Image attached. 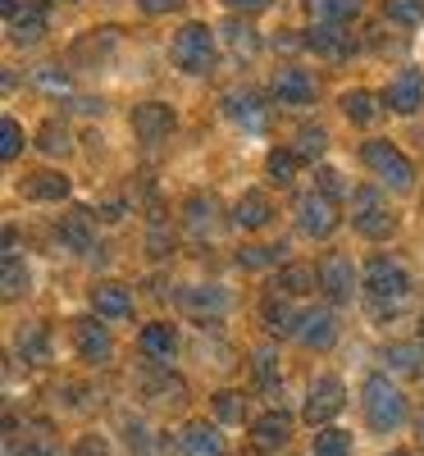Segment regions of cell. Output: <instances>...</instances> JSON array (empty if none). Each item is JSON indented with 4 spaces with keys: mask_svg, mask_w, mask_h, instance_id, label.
<instances>
[{
    "mask_svg": "<svg viewBox=\"0 0 424 456\" xmlns=\"http://www.w3.org/2000/svg\"><path fill=\"white\" fill-rule=\"evenodd\" d=\"M297 160H301L297 151H269V156H265V174H269V178H274V183L283 187V183H292V174H297Z\"/></svg>",
    "mask_w": 424,
    "mask_h": 456,
    "instance_id": "1f68e13d",
    "label": "cell"
},
{
    "mask_svg": "<svg viewBox=\"0 0 424 456\" xmlns=\"http://www.w3.org/2000/svg\"><path fill=\"white\" fill-rule=\"evenodd\" d=\"M388 365L397 374H415L420 370V347H406V342H397V347H388Z\"/></svg>",
    "mask_w": 424,
    "mask_h": 456,
    "instance_id": "ab89813d",
    "label": "cell"
},
{
    "mask_svg": "<svg viewBox=\"0 0 424 456\" xmlns=\"http://www.w3.org/2000/svg\"><path fill=\"white\" fill-rule=\"evenodd\" d=\"M393 456H411V452H393Z\"/></svg>",
    "mask_w": 424,
    "mask_h": 456,
    "instance_id": "db71d44e",
    "label": "cell"
},
{
    "mask_svg": "<svg viewBox=\"0 0 424 456\" xmlns=\"http://www.w3.org/2000/svg\"><path fill=\"white\" fill-rule=\"evenodd\" d=\"M92 306H96L101 324H105V320H128L133 297H128V288H119V283H101V288L92 292Z\"/></svg>",
    "mask_w": 424,
    "mask_h": 456,
    "instance_id": "44dd1931",
    "label": "cell"
},
{
    "mask_svg": "<svg viewBox=\"0 0 424 456\" xmlns=\"http://www.w3.org/2000/svg\"><path fill=\"white\" fill-rule=\"evenodd\" d=\"M256 374H260V379L274 374V352H269V347H260V352H256Z\"/></svg>",
    "mask_w": 424,
    "mask_h": 456,
    "instance_id": "c3c4849f",
    "label": "cell"
},
{
    "mask_svg": "<svg viewBox=\"0 0 424 456\" xmlns=\"http://www.w3.org/2000/svg\"><path fill=\"white\" fill-rule=\"evenodd\" d=\"M228 10H238V14H256V10H265L269 0H224Z\"/></svg>",
    "mask_w": 424,
    "mask_h": 456,
    "instance_id": "681fc988",
    "label": "cell"
},
{
    "mask_svg": "<svg viewBox=\"0 0 424 456\" xmlns=\"http://www.w3.org/2000/svg\"><path fill=\"white\" fill-rule=\"evenodd\" d=\"M142 352H146V361L151 365H165V361H174V347H178V333H174V324H165V320H156V324H146L142 329Z\"/></svg>",
    "mask_w": 424,
    "mask_h": 456,
    "instance_id": "ac0fdd59",
    "label": "cell"
},
{
    "mask_svg": "<svg viewBox=\"0 0 424 456\" xmlns=\"http://www.w3.org/2000/svg\"><path fill=\"white\" fill-rule=\"evenodd\" d=\"M224 37H228V46H233V55H238V60H251V55L260 51L256 28H251V23H242V19H228V23H224Z\"/></svg>",
    "mask_w": 424,
    "mask_h": 456,
    "instance_id": "484cf974",
    "label": "cell"
},
{
    "mask_svg": "<svg viewBox=\"0 0 424 456\" xmlns=\"http://www.w3.org/2000/svg\"><path fill=\"white\" fill-rule=\"evenodd\" d=\"M365 292L379 297V301H397L411 292V274H406V265L393 260V256H374L365 265Z\"/></svg>",
    "mask_w": 424,
    "mask_h": 456,
    "instance_id": "5b68a950",
    "label": "cell"
},
{
    "mask_svg": "<svg viewBox=\"0 0 424 456\" xmlns=\"http://www.w3.org/2000/svg\"><path fill=\"white\" fill-rule=\"evenodd\" d=\"M361 411H365L370 429L393 434V429H402V420H406V397H402V388L393 384L388 374H370L365 388H361Z\"/></svg>",
    "mask_w": 424,
    "mask_h": 456,
    "instance_id": "6da1fadb",
    "label": "cell"
},
{
    "mask_svg": "<svg viewBox=\"0 0 424 456\" xmlns=\"http://www.w3.org/2000/svg\"><path fill=\"white\" fill-rule=\"evenodd\" d=\"M342 402H347V388H342L338 374L315 379V384H311V397H306V420H311V425H329L333 415L342 411Z\"/></svg>",
    "mask_w": 424,
    "mask_h": 456,
    "instance_id": "ba28073f",
    "label": "cell"
},
{
    "mask_svg": "<svg viewBox=\"0 0 424 456\" xmlns=\"http://www.w3.org/2000/svg\"><path fill=\"white\" fill-rule=\"evenodd\" d=\"M342 114H347V119H352V124H370L374 119V114H379V101L370 96V92H342Z\"/></svg>",
    "mask_w": 424,
    "mask_h": 456,
    "instance_id": "83f0119b",
    "label": "cell"
},
{
    "mask_svg": "<svg viewBox=\"0 0 424 456\" xmlns=\"http://www.w3.org/2000/svg\"><path fill=\"white\" fill-rule=\"evenodd\" d=\"M19 352H23L32 365H42V361L51 356V352H46V329H37V324L23 329V333H19Z\"/></svg>",
    "mask_w": 424,
    "mask_h": 456,
    "instance_id": "d590c367",
    "label": "cell"
},
{
    "mask_svg": "<svg viewBox=\"0 0 424 456\" xmlns=\"http://www.w3.org/2000/svg\"><path fill=\"white\" fill-rule=\"evenodd\" d=\"M320 288H324L333 301L356 297V265L347 260V256H329V260L320 265Z\"/></svg>",
    "mask_w": 424,
    "mask_h": 456,
    "instance_id": "5bb4252c",
    "label": "cell"
},
{
    "mask_svg": "<svg viewBox=\"0 0 424 456\" xmlns=\"http://www.w3.org/2000/svg\"><path fill=\"white\" fill-rule=\"evenodd\" d=\"M42 32H46V10L23 0V5L10 14V42L14 46H32V42H42Z\"/></svg>",
    "mask_w": 424,
    "mask_h": 456,
    "instance_id": "e0dca14e",
    "label": "cell"
},
{
    "mask_svg": "<svg viewBox=\"0 0 424 456\" xmlns=\"http://www.w3.org/2000/svg\"><path fill=\"white\" fill-rule=\"evenodd\" d=\"M311 14L320 23H352L361 14V0H311Z\"/></svg>",
    "mask_w": 424,
    "mask_h": 456,
    "instance_id": "4316f807",
    "label": "cell"
},
{
    "mask_svg": "<svg viewBox=\"0 0 424 456\" xmlns=\"http://www.w3.org/2000/svg\"><path fill=\"white\" fill-rule=\"evenodd\" d=\"M279 251H283V247H247L238 260L247 265V270H260V265H274V260H279Z\"/></svg>",
    "mask_w": 424,
    "mask_h": 456,
    "instance_id": "60d3db41",
    "label": "cell"
},
{
    "mask_svg": "<svg viewBox=\"0 0 424 456\" xmlns=\"http://www.w3.org/2000/svg\"><path fill=\"white\" fill-rule=\"evenodd\" d=\"M23 197L28 201H64L69 197V178L55 174V169H42V174H32L23 183Z\"/></svg>",
    "mask_w": 424,
    "mask_h": 456,
    "instance_id": "7402d4cb",
    "label": "cell"
},
{
    "mask_svg": "<svg viewBox=\"0 0 424 456\" xmlns=\"http://www.w3.org/2000/svg\"><path fill=\"white\" fill-rule=\"evenodd\" d=\"M124 429H128V447L133 452H151V429L142 420H124Z\"/></svg>",
    "mask_w": 424,
    "mask_h": 456,
    "instance_id": "b9f144b4",
    "label": "cell"
},
{
    "mask_svg": "<svg viewBox=\"0 0 424 456\" xmlns=\"http://www.w3.org/2000/svg\"><path fill=\"white\" fill-rule=\"evenodd\" d=\"M187 224L197 228V233H206V228H215V201L210 197H187Z\"/></svg>",
    "mask_w": 424,
    "mask_h": 456,
    "instance_id": "8d00e7d4",
    "label": "cell"
},
{
    "mask_svg": "<svg viewBox=\"0 0 424 456\" xmlns=\"http://www.w3.org/2000/svg\"><path fill=\"white\" fill-rule=\"evenodd\" d=\"M73 456H110V447H105V438H101V434H83V438H78V447H73Z\"/></svg>",
    "mask_w": 424,
    "mask_h": 456,
    "instance_id": "7bdbcfd3",
    "label": "cell"
},
{
    "mask_svg": "<svg viewBox=\"0 0 424 456\" xmlns=\"http://www.w3.org/2000/svg\"><path fill=\"white\" fill-rule=\"evenodd\" d=\"M301 46L315 51L320 60H347V55H356V37L342 32V23H315V28H306Z\"/></svg>",
    "mask_w": 424,
    "mask_h": 456,
    "instance_id": "8992f818",
    "label": "cell"
},
{
    "mask_svg": "<svg viewBox=\"0 0 424 456\" xmlns=\"http://www.w3.org/2000/svg\"><path fill=\"white\" fill-rule=\"evenodd\" d=\"M297 224H301V233H306V238H329L333 228H338L333 197H324V192L301 197V201H297Z\"/></svg>",
    "mask_w": 424,
    "mask_h": 456,
    "instance_id": "9c48e42d",
    "label": "cell"
},
{
    "mask_svg": "<svg viewBox=\"0 0 424 456\" xmlns=\"http://www.w3.org/2000/svg\"><path fill=\"white\" fill-rule=\"evenodd\" d=\"M37 151H42V156H64V151H69V128L64 124H42V128H37Z\"/></svg>",
    "mask_w": 424,
    "mask_h": 456,
    "instance_id": "4dcf8cb0",
    "label": "cell"
},
{
    "mask_svg": "<svg viewBox=\"0 0 424 456\" xmlns=\"http://www.w3.org/2000/svg\"><path fill=\"white\" fill-rule=\"evenodd\" d=\"M383 105H388L393 114H415L424 105V73L420 69H402L397 78L388 83V92H383Z\"/></svg>",
    "mask_w": 424,
    "mask_h": 456,
    "instance_id": "8fae6325",
    "label": "cell"
},
{
    "mask_svg": "<svg viewBox=\"0 0 424 456\" xmlns=\"http://www.w3.org/2000/svg\"><path fill=\"white\" fill-rule=\"evenodd\" d=\"M274 96L283 105H311L315 101V78H311V69H297V64H283L274 73Z\"/></svg>",
    "mask_w": 424,
    "mask_h": 456,
    "instance_id": "7c38bea8",
    "label": "cell"
},
{
    "mask_svg": "<svg viewBox=\"0 0 424 456\" xmlns=\"http://www.w3.org/2000/svg\"><path fill=\"white\" fill-rule=\"evenodd\" d=\"M224 434L215 425H201V420H192L178 429V456H224Z\"/></svg>",
    "mask_w": 424,
    "mask_h": 456,
    "instance_id": "4fadbf2b",
    "label": "cell"
},
{
    "mask_svg": "<svg viewBox=\"0 0 424 456\" xmlns=\"http://www.w3.org/2000/svg\"><path fill=\"white\" fill-rule=\"evenodd\" d=\"M169 55H174V64L183 73H210V64H215V32L206 23H183L174 32Z\"/></svg>",
    "mask_w": 424,
    "mask_h": 456,
    "instance_id": "3957f363",
    "label": "cell"
},
{
    "mask_svg": "<svg viewBox=\"0 0 424 456\" xmlns=\"http://www.w3.org/2000/svg\"><path fill=\"white\" fill-rule=\"evenodd\" d=\"M19 5H23V0H0V10H5V19H10V14H14Z\"/></svg>",
    "mask_w": 424,
    "mask_h": 456,
    "instance_id": "f907efd6",
    "label": "cell"
},
{
    "mask_svg": "<svg viewBox=\"0 0 424 456\" xmlns=\"http://www.w3.org/2000/svg\"><path fill=\"white\" fill-rule=\"evenodd\" d=\"M19 151H23V128H19L14 119H0V156L14 160Z\"/></svg>",
    "mask_w": 424,
    "mask_h": 456,
    "instance_id": "f35d334b",
    "label": "cell"
},
{
    "mask_svg": "<svg viewBox=\"0 0 424 456\" xmlns=\"http://www.w3.org/2000/svg\"><path fill=\"white\" fill-rule=\"evenodd\" d=\"M288 429H292V420L283 411H265V415H256V425H251V443L265 447V452H274V447L288 443Z\"/></svg>",
    "mask_w": 424,
    "mask_h": 456,
    "instance_id": "ffe728a7",
    "label": "cell"
},
{
    "mask_svg": "<svg viewBox=\"0 0 424 456\" xmlns=\"http://www.w3.org/2000/svg\"><path fill=\"white\" fill-rule=\"evenodd\" d=\"M233 219H238L242 228H265L269 219H274V206H269L260 192H247V197L233 206Z\"/></svg>",
    "mask_w": 424,
    "mask_h": 456,
    "instance_id": "d4e9b609",
    "label": "cell"
},
{
    "mask_svg": "<svg viewBox=\"0 0 424 456\" xmlns=\"http://www.w3.org/2000/svg\"><path fill=\"white\" fill-rule=\"evenodd\" d=\"M215 411H219V420H238V415H242V402H238V393H219Z\"/></svg>",
    "mask_w": 424,
    "mask_h": 456,
    "instance_id": "ee69618b",
    "label": "cell"
},
{
    "mask_svg": "<svg viewBox=\"0 0 424 456\" xmlns=\"http://www.w3.org/2000/svg\"><path fill=\"white\" fill-rule=\"evenodd\" d=\"M420 438H424V420H420Z\"/></svg>",
    "mask_w": 424,
    "mask_h": 456,
    "instance_id": "f5cc1de1",
    "label": "cell"
},
{
    "mask_svg": "<svg viewBox=\"0 0 424 456\" xmlns=\"http://www.w3.org/2000/svg\"><path fill=\"white\" fill-rule=\"evenodd\" d=\"M311 456H352V438H347L342 429H320L315 443H311Z\"/></svg>",
    "mask_w": 424,
    "mask_h": 456,
    "instance_id": "f1b7e54d",
    "label": "cell"
},
{
    "mask_svg": "<svg viewBox=\"0 0 424 456\" xmlns=\"http://www.w3.org/2000/svg\"><path fill=\"white\" fill-rule=\"evenodd\" d=\"M361 160H365V169H370L383 187H393V192H411V187H415V165L402 156L388 137L365 142V146H361Z\"/></svg>",
    "mask_w": 424,
    "mask_h": 456,
    "instance_id": "7a4b0ae2",
    "label": "cell"
},
{
    "mask_svg": "<svg viewBox=\"0 0 424 456\" xmlns=\"http://www.w3.org/2000/svg\"><path fill=\"white\" fill-rule=\"evenodd\" d=\"M0 283H5V297L14 301V297H23L32 288V270H28L19 256H5V279H0Z\"/></svg>",
    "mask_w": 424,
    "mask_h": 456,
    "instance_id": "f546056e",
    "label": "cell"
},
{
    "mask_svg": "<svg viewBox=\"0 0 424 456\" xmlns=\"http://www.w3.org/2000/svg\"><path fill=\"white\" fill-rule=\"evenodd\" d=\"M383 14L402 28H415V23H424V0H383Z\"/></svg>",
    "mask_w": 424,
    "mask_h": 456,
    "instance_id": "d6a6232c",
    "label": "cell"
},
{
    "mask_svg": "<svg viewBox=\"0 0 424 456\" xmlns=\"http://www.w3.org/2000/svg\"><path fill=\"white\" fill-rule=\"evenodd\" d=\"M224 114L233 119L238 128H247V133H260L265 128V101L251 92V87H233V92H224Z\"/></svg>",
    "mask_w": 424,
    "mask_h": 456,
    "instance_id": "30bf717a",
    "label": "cell"
},
{
    "mask_svg": "<svg viewBox=\"0 0 424 456\" xmlns=\"http://www.w3.org/2000/svg\"><path fill=\"white\" fill-rule=\"evenodd\" d=\"M297 338H301L311 352H324V347H333V338H338V315H333V311H306V315H301V329H297Z\"/></svg>",
    "mask_w": 424,
    "mask_h": 456,
    "instance_id": "2e32d148",
    "label": "cell"
},
{
    "mask_svg": "<svg viewBox=\"0 0 424 456\" xmlns=\"http://www.w3.org/2000/svg\"><path fill=\"white\" fill-rule=\"evenodd\" d=\"M32 83L42 87V92H55V96H69V92H73V83H69V73H64L60 64H42V69L32 73Z\"/></svg>",
    "mask_w": 424,
    "mask_h": 456,
    "instance_id": "e575fe53",
    "label": "cell"
},
{
    "mask_svg": "<svg viewBox=\"0 0 424 456\" xmlns=\"http://www.w3.org/2000/svg\"><path fill=\"white\" fill-rule=\"evenodd\" d=\"M174 105H165V101H142L137 110H133V133H137V142H146V146H156V142H165L169 133H174Z\"/></svg>",
    "mask_w": 424,
    "mask_h": 456,
    "instance_id": "52a82bcc",
    "label": "cell"
},
{
    "mask_svg": "<svg viewBox=\"0 0 424 456\" xmlns=\"http://www.w3.org/2000/svg\"><path fill=\"white\" fill-rule=\"evenodd\" d=\"M320 288V270L315 265H283L279 270V292L283 297H306Z\"/></svg>",
    "mask_w": 424,
    "mask_h": 456,
    "instance_id": "603a6c76",
    "label": "cell"
},
{
    "mask_svg": "<svg viewBox=\"0 0 424 456\" xmlns=\"http://www.w3.org/2000/svg\"><path fill=\"white\" fill-rule=\"evenodd\" d=\"M14 456H60V447H55V443H46L42 434H32V438H28V447H23V452H14Z\"/></svg>",
    "mask_w": 424,
    "mask_h": 456,
    "instance_id": "f6af8a7d",
    "label": "cell"
},
{
    "mask_svg": "<svg viewBox=\"0 0 424 456\" xmlns=\"http://www.w3.org/2000/svg\"><path fill=\"white\" fill-rule=\"evenodd\" d=\"M137 10L142 14H169V10H178V0H137Z\"/></svg>",
    "mask_w": 424,
    "mask_h": 456,
    "instance_id": "7dc6e473",
    "label": "cell"
},
{
    "mask_svg": "<svg viewBox=\"0 0 424 456\" xmlns=\"http://www.w3.org/2000/svg\"><path fill=\"white\" fill-rule=\"evenodd\" d=\"M420 347H424V329H420Z\"/></svg>",
    "mask_w": 424,
    "mask_h": 456,
    "instance_id": "816d5d0a",
    "label": "cell"
},
{
    "mask_svg": "<svg viewBox=\"0 0 424 456\" xmlns=\"http://www.w3.org/2000/svg\"><path fill=\"white\" fill-rule=\"evenodd\" d=\"M60 242H64L69 251L87 256V251L96 247V238H92V215H87V210H69V215L60 219Z\"/></svg>",
    "mask_w": 424,
    "mask_h": 456,
    "instance_id": "d6986e66",
    "label": "cell"
},
{
    "mask_svg": "<svg viewBox=\"0 0 424 456\" xmlns=\"http://www.w3.org/2000/svg\"><path fill=\"white\" fill-rule=\"evenodd\" d=\"M324 146H329V133L315 128V124H306V128L297 133V156H306V160H320Z\"/></svg>",
    "mask_w": 424,
    "mask_h": 456,
    "instance_id": "74e56055",
    "label": "cell"
},
{
    "mask_svg": "<svg viewBox=\"0 0 424 456\" xmlns=\"http://www.w3.org/2000/svg\"><path fill=\"white\" fill-rule=\"evenodd\" d=\"M320 187H324V197H338L342 192V174L338 169H320Z\"/></svg>",
    "mask_w": 424,
    "mask_h": 456,
    "instance_id": "bcb514c9",
    "label": "cell"
},
{
    "mask_svg": "<svg viewBox=\"0 0 424 456\" xmlns=\"http://www.w3.org/2000/svg\"><path fill=\"white\" fill-rule=\"evenodd\" d=\"M183 301H187L192 311H224L228 306V292L224 288H187Z\"/></svg>",
    "mask_w": 424,
    "mask_h": 456,
    "instance_id": "836d02e7",
    "label": "cell"
},
{
    "mask_svg": "<svg viewBox=\"0 0 424 456\" xmlns=\"http://www.w3.org/2000/svg\"><path fill=\"white\" fill-rule=\"evenodd\" d=\"M260 315H265V324L274 329V333H292L297 338V329H301V315L288 306V297L283 292H274V297H265V306H260Z\"/></svg>",
    "mask_w": 424,
    "mask_h": 456,
    "instance_id": "cb8c5ba5",
    "label": "cell"
},
{
    "mask_svg": "<svg viewBox=\"0 0 424 456\" xmlns=\"http://www.w3.org/2000/svg\"><path fill=\"white\" fill-rule=\"evenodd\" d=\"M69 5H73V0H69Z\"/></svg>",
    "mask_w": 424,
    "mask_h": 456,
    "instance_id": "11a10c76",
    "label": "cell"
},
{
    "mask_svg": "<svg viewBox=\"0 0 424 456\" xmlns=\"http://www.w3.org/2000/svg\"><path fill=\"white\" fill-rule=\"evenodd\" d=\"M352 224H356V233L370 238V242H383V238H393V228H397V215H388V206L379 201L374 187H356L352 192Z\"/></svg>",
    "mask_w": 424,
    "mask_h": 456,
    "instance_id": "277c9868",
    "label": "cell"
},
{
    "mask_svg": "<svg viewBox=\"0 0 424 456\" xmlns=\"http://www.w3.org/2000/svg\"><path fill=\"white\" fill-rule=\"evenodd\" d=\"M73 347H78L83 361H110L114 342H110L105 324H96V320H73Z\"/></svg>",
    "mask_w": 424,
    "mask_h": 456,
    "instance_id": "9a60e30c",
    "label": "cell"
}]
</instances>
